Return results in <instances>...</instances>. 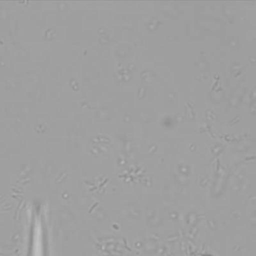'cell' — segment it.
<instances>
[{"label":"cell","instance_id":"6da1fadb","mask_svg":"<svg viewBox=\"0 0 256 256\" xmlns=\"http://www.w3.org/2000/svg\"><path fill=\"white\" fill-rule=\"evenodd\" d=\"M30 256H45V248L42 233L40 230H36L33 235L32 245L30 249Z\"/></svg>","mask_w":256,"mask_h":256}]
</instances>
